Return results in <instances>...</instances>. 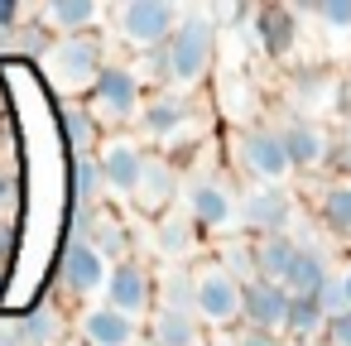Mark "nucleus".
Here are the masks:
<instances>
[{"label": "nucleus", "mask_w": 351, "mask_h": 346, "mask_svg": "<svg viewBox=\"0 0 351 346\" xmlns=\"http://www.w3.org/2000/svg\"><path fill=\"white\" fill-rule=\"evenodd\" d=\"M337 279H341V293H346V312H351V255L341 260V269H337Z\"/></svg>", "instance_id": "obj_37"}, {"label": "nucleus", "mask_w": 351, "mask_h": 346, "mask_svg": "<svg viewBox=\"0 0 351 346\" xmlns=\"http://www.w3.org/2000/svg\"><path fill=\"white\" fill-rule=\"evenodd\" d=\"M68 346H87V341H82V336H77V341H68Z\"/></svg>", "instance_id": "obj_40"}, {"label": "nucleus", "mask_w": 351, "mask_h": 346, "mask_svg": "<svg viewBox=\"0 0 351 346\" xmlns=\"http://www.w3.org/2000/svg\"><path fill=\"white\" fill-rule=\"evenodd\" d=\"M87 245H97V255L106 260V264H121V260H130L135 255V240H130V226L116 217V212H106V207H97L92 212V231H87Z\"/></svg>", "instance_id": "obj_23"}, {"label": "nucleus", "mask_w": 351, "mask_h": 346, "mask_svg": "<svg viewBox=\"0 0 351 346\" xmlns=\"http://www.w3.org/2000/svg\"><path fill=\"white\" fill-rule=\"evenodd\" d=\"M193 284H197V322L207 332H231L241 327V303H245V284L221 269L217 260H197L193 264Z\"/></svg>", "instance_id": "obj_5"}, {"label": "nucleus", "mask_w": 351, "mask_h": 346, "mask_svg": "<svg viewBox=\"0 0 351 346\" xmlns=\"http://www.w3.org/2000/svg\"><path fill=\"white\" fill-rule=\"evenodd\" d=\"M317 221L322 231L351 250V173H332L317 188Z\"/></svg>", "instance_id": "obj_21"}, {"label": "nucleus", "mask_w": 351, "mask_h": 346, "mask_svg": "<svg viewBox=\"0 0 351 346\" xmlns=\"http://www.w3.org/2000/svg\"><path fill=\"white\" fill-rule=\"evenodd\" d=\"M101 20V5L97 0H49V5L39 10V25L49 34H92V25Z\"/></svg>", "instance_id": "obj_22"}, {"label": "nucleus", "mask_w": 351, "mask_h": 346, "mask_svg": "<svg viewBox=\"0 0 351 346\" xmlns=\"http://www.w3.org/2000/svg\"><path fill=\"white\" fill-rule=\"evenodd\" d=\"M217 58V25L202 10H188L173 29V39L164 44V68H169V92H197L202 77L212 73Z\"/></svg>", "instance_id": "obj_2"}, {"label": "nucleus", "mask_w": 351, "mask_h": 346, "mask_svg": "<svg viewBox=\"0 0 351 346\" xmlns=\"http://www.w3.org/2000/svg\"><path fill=\"white\" fill-rule=\"evenodd\" d=\"M106 279H111V264L97 255V245L63 240V255H58V288L63 293L92 298V293H106Z\"/></svg>", "instance_id": "obj_14"}, {"label": "nucleus", "mask_w": 351, "mask_h": 346, "mask_svg": "<svg viewBox=\"0 0 351 346\" xmlns=\"http://www.w3.org/2000/svg\"><path fill=\"white\" fill-rule=\"evenodd\" d=\"M332 274H337V264H332L327 245H317V240L298 236V260H293V269H289L284 288H289L293 298H317V293L327 288V279H332Z\"/></svg>", "instance_id": "obj_20"}, {"label": "nucleus", "mask_w": 351, "mask_h": 346, "mask_svg": "<svg viewBox=\"0 0 351 346\" xmlns=\"http://www.w3.org/2000/svg\"><path fill=\"white\" fill-rule=\"evenodd\" d=\"M293 260H298V236H293V231H284V236H260V240H255V269H260V279L284 284L289 269H293Z\"/></svg>", "instance_id": "obj_26"}, {"label": "nucleus", "mask_w": 351, "mask_h": 346, "mask_svg": "<svg viewBox=\"0 0 351 346\" xmlns=\"http://www.w3.org/2000/svg\"><path fill=\"white\" fill-rule=\"evenodd\" d=\"M149 240H154V255H159V260H169V264H193L207 236L193 226V217H188L183 207H173L169 217L154 221V236H149Z\"/></svg>", "instance_id": "obj_18"}, {"label": "nucleus", "mask_w": 351, "mask_h": 346, "mask_svg": "<svg viewBox=\"0 0 351 346\" xmlns=\"http://www.w3.org/2000/svg\"><path fill=\"white\" fill-rule=\"evenodd\" d=\"M341 106V77L327 73V68H298L289 73V111L293 116H308L317 121L322 111H337Z\"/></svg>", "instance_id": "obj_15"}, {"label": "nucleus", "mask_w": 351, "mask_h": 346, "mask_svg": "<svg viewBox=\"0 0 351 346\" xmlns=\"http://www.w3.org/2000/svg\"><path fill=\"white\" fill-rule=\"evenodd\" d=\"M149 341L154 346H207V327L197 322V312H154L149 317Z\"/></svg>", "instance_id": "obj_25"}, {"label": "nucleus", "mask_w": 351, "mask_h": 346, "mask_svg": "<svg viewBox=\"0 0 351 346\" xmlns=\"http://www.w3.org/2000/svg\"><path fill=\"white\" fill-rule=\"evenodd\" d=\"M207 125H212V116H207V106H202L193 92H154V97L145 101L140 121H135V135H140L145 145H159L169 159H173V154L183 159L188 149L202 145Z\"/></svg>", "instance_id": "obj_1"}, {"label": "nucleus", "mask_w": 351, "mask_h": 346, "mask_svg": "<svg viewBox=\"0 0 351 346\" xmlns=\"http://www.w3.org/2000/svg\"><path fill=\"white\" fill-rule=\"evenodd\" d=\"M212 260H217L221 269H231L241 284L260 279V269H255V240H250V236H231V240H221Z\"/></svg>", "instance_id": "obj_31"}, {"label": "nucleus", "mask_w": 351, "mask_h": 346, "mask_svg": "<svg viewBox=\"0 0 351 346\" xmlns=\"http://www.w3.org/2000/svg\"><path fill=\"white\" fill-rule=\"evenodd\" d=\"M101 303H111L116 312H125V317H154V308H159V274L140 260V255H130V260H121V264H111V279H106V298Z\"/></svg>", "instance_id": "obj_9"}, {"label": "nucleus", "mask_w": 351, "mask_h": 346, "mask_svg": "<svg viewBox=\"0 0 351 346\" xmlns=\"http://www.w3.org/2000/svg\"><path fill=\"white\" fill-rule=\"evenodd\" d=\"M298 202L289 188H250L241 193V236L260 240V236H284L293 231Z\"/></svg>", "instance_id": "obj_11"}, {"label": "nucleus", "mask_w": 351, "mask_h": 346, "mask_svg": "<svg viewBox=\"0 0 351 346\" xmlns=\"http://www.w3.org/2000/svg\"><path fill=\"white\" fill-rule=\"evenodd\" d=\"M250 39L265 58H289L298 49V15L289 5H260L250 10Z\"/></svg>", "instance_id": "obj_17"}, {"label": "nucleus", "mask_w": 351, "mask_h": 346, "mask_svg": "<svg viewBox=\"0 0 351 346\" xmlns=\"http://www.w3.org/2000/svg\"><path fill=\"white\" fill-rule=\"evenodd\" d=\"M289 303H293V293H289L284 284H269V279H250V284H245V303H241V327L284 336V322H289Z\"/></svg>", "instance_id": "obj_16"}, {"label": "nucleus", "mask_w": 351, "mask_h": 346, "mask_svg": "<svg viewBox=\"0 0 351 346\" xmlns=\"http://www.w3.org/2000/svg\"><path fill=\"white\" fill-rule=\"evenodd\" d=\"M97 164H101L111 193L135 197V188H140V178H145V169H149V145H145L140 135H130V130H116V135L101 140Z\"/></svg>", "instance_id": "obj_10"}, {"label": "nucleus", "mask_w": 351, "mask_h": 346, "mask_svg": "<svg viewBox=\"0 0 351 346\" xmlns=\"http://www.w3.org/2000/svg\"><path fill=\"white\" fill-rule=\"evenodd\" d=\"M63 140L73 149V159H97L101 149V121L87 111V101H63Z\"/></svg>", "instance_id": "obj_24"}, {"label": "nucleus", "mask_w": 351, "mask_h": 346, "mask_svg": "<svg viewBox=\"0 0 351 346\" xmlns=\"http://www.w3.org/2000/svg\"><path fill=\"white\" fill-rule=\"evenodd\" d=\"M20 20H25V10L15 5V0H0V39H10L20 29Z\"/></svg>", "instance_id": "obj_35"}, {"label": "nucleus", "mask_w": 351, "mask_h": 346, "mask_svg": "<svg viewBox=\"0 0 351 346\" xmlns=\"http://www.w3.org/2000/svg\"><path fill=\"white\" fill-rule=\"evenodd\" d=\"M77 332L87 346H135L140 341V322L116 312L111 303H92L77 312Z\"/></svg>", "instance_id": "obj_19"}, {"label": "nucleus", "mask_w": 351, "mask_h": 346, "mask_svg": "<svg viewBox=\"0 0 351 346\" xmlns=\"http://www.w3.org/2000/svg\"><path fill=\"white\" fill-rule=\"evenodd\" d=\"M322 346H351V312H341V317H332V322H327Z\"/></svg>", "instance_id": "obj_34"}, {"label": "nucleus", "mask_w": 351, "mask_h": 346, "mask_svg": "<svg viewBox=\"0 0 351 346\" xmlns=\"http://www.w3.org/2000/svg\"><path fill=\"white\" fill-rule=\"evenodd\" d=\"M82 101L101 125H135L145 111V82L130 63H106V73L92 82V92Z\"/></svg>", "instance_id": "obj_6"}, {"label": "nucleus", "mask_w": 351, "mask_h": 346, "mask_svg": "<svg viewBox=\"0 0 351 346\" xmlns=\"http://www.w3.org/2000/svg\"><path fill=\"white\" fill-rule=\"evenodd\" d=\"M106 173L97 159H73V207H101Z\"/></svg>", "instance_id": "obj_30"}, {"label": "nucleus", "mask_w": 351, "mask_h": 346, "mask_svg": "<svg viewBox=\"0 0 351 346\" xmlns=\"http://www.w3.org/2000/svg\"><path fill=\"white\" fill-rule=\"evenodd\" d=\"M0 346H25V332H20V317H0Z\"/></svg>", "instance_id": "obj_36"}, {"label": "nucleus", "mask_w": 351, "mask_h": 346, "mask_svg": "<svg viewBox=\"0 0 351 346\" xmlns=\"http://www.w3.org/2000/svg\"><path fill=\"white\" fill-rule=\"evenodd\" d=\"M39 63L58 92L87 97L92 82L106 73V44H101V34H63V39H53V49Z\"/></svg>", "instance_id": "obj_3"}, {"label": "nucleus", "mask_w": 351, "mask_h": 346, "mask_svg": "<svg viewBox=\"0 0 351 346\" xmlns=\"http://www.w3.org/2000/svg\"><path fill=\"white\" fill-rule=\"evenodd\" d=\"M20 332H25V346H68V317L53 308V303H34L29 312H20Z\"/></svg>", "instance_id": "obj_27"}, {"label": "nucleus", "mask_w": 351, "mask_h": 346, "mask_svg": "<svg viewBox=\"0 0 351 346\" xmlns=\"http://www.w3.org/2000/svg\"><path fill=\"white\" fill-rule=\"evenodd\" d=\"M308 15H317L327 29H351V0H317L308 5Z\"/></svg>", "instance_id": "obj_32"}, {"label": "nucleus", "mask_w": 351, "mask_h": 346, "mask_svg": "<svg viewBox=\"0 0 351 346\" xmlns=\"http://www.w3.org/2000/svg\"><path fill=\"white\" fill-rule=\"evenodd\" d=\"M341 173H351V121H346V130H341Z\"/></svg>", "instance_id": "obj_38"}, {"label": "nucleus", "mask_w": 351, "mask_h": 346, "mask_svg": "<svg viewBox=\"0 0 351 346\" xmlns=\"http://www.w3.org/2000/svg\"><path fill=\"white\" fill-rule=\"evenodd\" d=\"M274 130H279V140H284V154H289L293 173H317V169L332 164V135H327L322 121H308V116L284 111V121H279Z\"/></svg>", "instance_id": "obj_12"}, {"label": "nucleus", "mask_w": 351, "mask_h": 346, "mask_svg": "<svg viewBox=\"0 0 351 346\" xmlns=\"http://www.w3.org/2000/svg\"><path fill=\"white\" fill-rule=\"evenodd\" d=\"M231 149H236L241 173H245L255 188H284V178L293 173V164H289L284 140H279L274 125H245V130H236Z\"/></svg>", "instance_id": "obj_8"}, {"label": "nucleus", "mask_w": 351, "mask_h": 346, "mask_svg": "<svg viewBox=\"0 0 351 346\" xmlns=\"http://www.w3.org/2000/svg\"><path fill=\"white\" fill-rule=\"evenodd\" d=\"M159 308L164 312H197V284H193V269L188 264H169L159 274Z\"/></svg>", "instance_id": "obj_28"}, {"label": "nucleus", "mask_w": 351, "mask_h": 346, "mask_svg": "<svg viewBox=\"0 0 351 346\" xmlns=\"http://www.w3.org/2000/svg\"><path fill=\"white\" fill-rule=\"evenodd\" d=\"M178 20H183V10L173 5V0H130V5H121V10H116L121 44H125V49H135L140 58L159 53V49L173 39Z\"/></svg>", "instance_id": "obj_7"}, {"label": "nucleus", "mask_w": 351, "mask_h": 346, "mask_svg": "<svg viewBox=\"0 0 351 346\" xmlns=\"http://www.w3.org/2000/svg\"><path fill=\"white\" fill-rule=\"evenodd\" d=\"M327 322H332V317L322 312V303H317V298H293V303H289L284 336H289V341H322Z\"/></svg>", "instance_id": "obj_29"}, {"label": "nucleus", "mask_w": 351, "mask_h": 346, "mask_svg": "<svg viewBox=\"0 0 351 346\" xmlns=\"http://www.w3.org/2000/svg\"><path fill=\"white\" fill-rule=\"evenodd\" d=\"M183 212L202 236H226L241 226V193L226 183V173H188L183 178Z\"/></svg>", "instance_id": "obj_4"}, {"label": "nucleus", "mask_w": 351, "mask_h": 346, "mask_svg": "<svg viewBox=\"0 0 351 346\" xmlns=\"http://www.w3.org/2000/svg\"><path fill=\"white\" fill-rule=\"evenodd\" d=\"M221 341H226V332H221ZM226 346H289V341H284V336H274V332H250V327H236Z\"/></svg>", "instance_id": "obj_33"}, {"label": "nucleus", "mask_w": 351, "mask_h": 346, "mask_svg": "<svg viewBox=\"0 0 351 346\" xmlns=\"http://www.w3.org/2000/svg\"><path fill=\"white\" fill-rule=\"evenodd\" d=\"M5 269H10V264H5V260H0V284H5Z\"/></svg>", "instance_id": "obj_39"}, {"label": "nucleus", "mask_w": 351, "mask_h": 346, "mask_svg": "<svg viewBox=\"0 0 351 346\" xmlns=\"http://www.w3.org/2000/svg\"><path fill=\"white\" fill-rule=\"evenodd\" d=\"M178 202H183V173H178V159L149 154V169H145V178H140L130 207H135L140 217H154V221H159V217H169Z\"/></svg>", "instance_id": "obj_13"}]
</instances>
